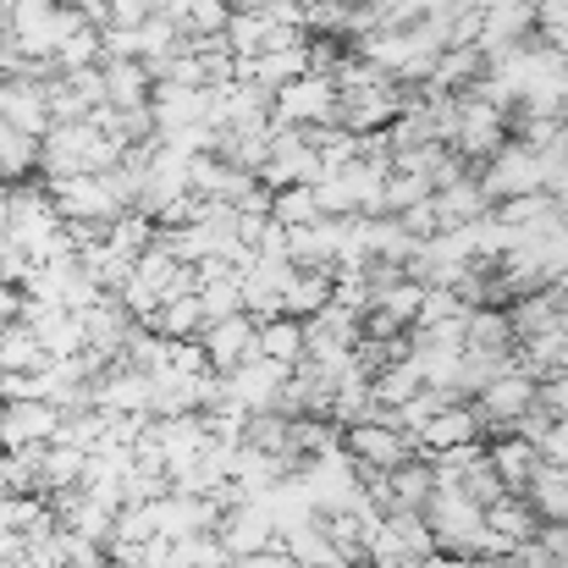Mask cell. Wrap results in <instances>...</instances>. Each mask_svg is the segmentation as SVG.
<instances>
[{
  "label": "cell",
  "mask_w": 568,
  "mask_h": 568,
  "mask_svg": "<svg viewBox=\"0 0 568 568\" xmlns=\"http://www.w3.org/2000/svg\"><path fill=\"white\" fill-rule=\"evenodd\" d=\"M425 525L436 536V552H453V558H469L475 541L486 536V508L475 497H464L458 486H442L430 503H425Z\"/></svg>",
  "instance_id": "6da1fadb"
},
{
  "label": "cell",
  "mask_w": 568,
  "mask_h": 568,
  "mask_svg": "<svg viewBox=\"0 0 568 568\" xmlns=\"http://www.w3.org/2000/svg\"><path fill=\"white\" fill-rule=\"evenodd\" d=\"M337 83L332 78H298L287 89H276V105H271V122L276 128H293V133H315V128H337Z\"/></svg>",
  "instance_id": "7a4b0ae2"
},
{
  "label": "cell",
  "mask_w": 568,
  "mask_h": 568,
  "mask_svg": "<svg viewBox=\"0 0 568 568\" xmlns=\"http://www.w3.org/2000/svg\"><path fill=\"white\" fill-rule=\"evenodd\" d=\"M480 189L491 204L525 199V193H547V172H541V150H530L525 139H508L486 166H480Z\"/></svg>",
  "instance_id": "3957f363"
},
{
  "label": "cell",
  "mask_w": 568,
  "mask_h": 568,
  "mask_svg": "<svg viewBox=\"0 0 568 568\" xmlns=\"http://www.w3.org/2000/svg\"><path fill=\"white\" fill-rule=\"evenodd\" d=\"M508 139H514L508 111H497V105H491V100H480L475 89H469V94H458V133H453V150H458L469 166H486Z\"/></svg>",
  "instance_id": "277c9868"
},
{
  "label": "cell",
  "mask_w": 568,
  "mask_h": 568,
  "mask_svg": "<svg viewBox=\"0 0 568 568\" xmlns=\"http://www.w3.org/2000/svg\"><path fill=\"white\" fill-rule=\"evenodd\" d=\"M475 408H480V419H486V436H508L525 414L541 408V381L530 376L525 365H514L508 376H497L475 397Z\"/></svg>",
  "instance_id": "5b68a950"
},
{
  "label": "cell",
  "mask_w": 568,
  "mask_h": 568,
  "mask_svg": "<svg viewBox=\"0 0 568 568\" xmlns=\"http://www.w3.org/2000/svg\"><path fill=\"white\" fill-rule=\"evenodd\" d=\"M44 189H50V204H55L61 221L111 226L116 215H128V204L116 199L111 178H94V172H83V178H61V183H44Z\"/></svg>",
  "instance_id": "8992f818"
},
{
  "label": "cell",
  "mask_w": 568,
  "mask_h": 568,
  "mask_svg": "<svg viewBox=\"0 0 568 568\" xmlns=\"http://www.w3.org/2000/svg\"><path fill=\"white\" fill-rule=\"evenodd\" d=\"M343 447L354 453V464H359L365 475H392V469H403L408 458H419V442H414L408 430L386 425V419H365V425L343 430Z\"/></svg>",
  "instance_id": "52a82bcc"
},
{
  "label": "cell",
  "mask_w": 568,
  "mask_h": 568,
  "mask_svg": "<svg viewBox=\"0 0 568 568\" xmlns=\"http://www.w3.org/2000/svg\"><path fill=\"white\" fill-rule=\"evenodd\" d=\"M199 348H204V365H210L215 376H232V371H243L248 359H260V321H254V315L215 321V326H204Z\"/></svg>",
  "instance_id": "ba28073f"
},
{
  "label": "cell",
  "mask_w": 568,
  "mask_h": 568,
  "mask_svg": "<svg viewBox=\"0 0 568 568\" xmlns=\"http://www.w3.org/2000/svg\"><path fill=\"white\" fill-rule=\"evenodd\" d=\"M67 408L55 403H0V447L6 453H28V447H50L61 436Z\"/></svg>",
  "instance_id": "9c48e42d"
},
{
  "label": "cell",
  "mask_w": 568,
  "mask_h": 568,
  "mask_svg": "<svg viewBox=\"0 0 568 568\" xmlns=\"http://www.w3.org/2000/svg\"><path fill=\"white\" fill-rule=\"evenodd\" d=\"M293 371L271 365V359H248L243 371H232L226 386H232V403L248 408V414H282V392H287Z\"/></svg>",
  "instance_id": "30bf717a"
},
{
  "label": "cell",
  "mask_w": 568,
  "mask_h": 568,
  "mask_svg": "<svg viewBox=\"0 0 568 568\" xmlns=\"http://www.w3.org/2000/svg\"><path fill=\"white\" fill-rule=\"evenodd\" d=\"M94 408L100 414H155V381L116 359L105 376L94 381Z\"/></svg>",
  "instance_id": "8fae6325"
},
{
  "label": "cell",
  "mask_w": 568,
  "mask_h": 568,
  "mask_svg": "<svg viewBox=\"0 0 568 568\" xmlns=\"http://www.w3.org/2000/svg\"><path fill=\"white\" fill-rule=\"evenodd\" d=\"M480 436H486L480 408H475V403H453V408H442L414 442H419V458H442V453H453V447H475Z\"/></svg>",
  "instance_id": "7c38bea8"
},
{
  "label": "cell",
  "mask_w": 568,
  "mask_h": 568,
  "mask_svg": "<svg viewBox=\"0 0 568 568\" xmlns=\"http://www.w3.org/2000/svg\"><path fill=\"white\" fill-rule=\"evenodd\" d=\"M50 83H55V78H50ZM50 83H6V94H0V122L44 144V133L55 128V111H50Z\"/></svg>",
  "instance_id": "4fadbf2b"
},
{
  "label": "cell",
  "mask_w": 568,
  "mask_h": 568,
  "mask_svg": "<svg viewBox=\"0 0 568 568\" xmlns=\"http://www.w3.org/2000/svg\"><path fill=\"white\" fill-rule=\"evenodd\" d=\"M215 536L226 541V552H232V558H254V552L282 547V530H276V519H271L260 503H237V508L221 519V530H215Z\"/></svg>",
  "instance_id": "5bb4252c"
},
{
  "label": "cell",
  "mask_w": 568,
  "mask_h": 568,
  "mask_svg": "<svg viewBox=\"0 0 568 568\" xmlns=\"http://www.w3.org/2000/svg\"><path fill=\"white\" fill-rule=\"evenodd\" d=\"M150 116H155V133H161V139H172V133H183V128H199V122H210V89L155 83Z\"/></svg>",
  "instance_id": "9a60e30c"
},
{
  "label": "cell",
  "mask_w": 568,
  "mask_h": 568,
  "mask_svg": "<svg viewBox=\"0 0 568 568\" xmlns=\"http://www.w3.org/2000/svg\"><path fill=\"white\" fill-rule=\"evenodd\" d=\"M486 453H491L497 480H503L514 497H525V491L536 486V475L547 469L541 447H536V442H525V436H491V442H486Z\"/></svg>",
  "instance_id": "2e32d148"
},
{
  "label": "cell",
  "mask_w": 568,
  "mask_h": 568,
  "mask_svg": "<svg viewBox=\"0 0 568 568\" xmlns=\"http://www.w3.org/2000/svg\"><path fill=\"white\" fill-rule=\"evenodd\" d=\"M497 204L486 199L480 189V172H469V178H458V183H447V189H436V215H442V232H453V226H475V221H486Z\"/></svg>",
  "instance_id": "e0dca14e"
},
{
  "label": "cell",
  "mask_w": 568,
  "mask_h": 568,
  "mask_svg": "<svg viewBox=\"0 0 568 568\" xmlns=\"http://www.w3.org/2000/svg\"><path fill=\"white\" fill-rule=\"evenodd\" d=\"M89 480V453L83 447H67V442H50L39 453V497H55V491H78Z\"/></svg>",
  "instance_id": "ac0fdd59"
},
{
  "label": "cell",
  "mask_w": 568,
  "mask_h": 568,
  "mask_svg": "<svg viewBox=\"0 0 568 568\" xmlns=\"http://www.w3.org/2000/svg\"><path fill=\"white\" fill-rule=\"evenodd\" d=\"M486 530L491 536H503L508 547H530V541H541V514H536V503L530 497H503V503H491L486 508Z\"/></svg>",
  "instance_id": "d6986e66"
},
{
  "label": "cell",
  "mask_w": 568,
  "mask_h": 568,
  "mask_svg": "<svg viewBox=\"0 0 568 568\" xmlns=\"http://www.w3.org/2000/svg\"><path fill=\"white\" fill-rule=\"evenodd\" d=\"M260 359H271V365H282V371H298V365L310 359V332H304V321H287V315L260 321Z\"/></svg>",
  "instance_id": "ffe728a7"
},
{
  "label": "cell",
  "mask_w": 568,
  "mask_h": 568,
  "mask_svg": "<svg viewBox=\"0 0 568 568\" xmlns=\"http://www.w3.org/2000/svg\"><path fill=\"white\" fill-rule=\"evenodd\" d=\"M332 293H337V271H298L282 293V315L287 321H315L332 304Z\"/></svg>",
  "instance_id": "44dd1931"
},
{
  "label": "cell",
  "mask_w": 568,
  "mask_h": 568,
  "mask_svg": "<svg viewBox=\"0 0 568 568\" xmlns=\"http://www.w3.org/2000/svg\"><path fill=\"white\" fill-rule=\"evenodd\" d=\"M155 100V78L144 61H105V105L116 111H133V105H150Z\"/></svg>",
  "instance_id": "7402d4cb"
},
{
  "label": "cell",
  "mask_w": 568,
  "mask_h": 568,
  "mask_svg": "<svg viewBox=\"0 0 568 568\" xmlns=\"http://www.w3.org/2000/svg\"><path fill=\"white\" fill-rule=\"evenodd\" d=\"M282 552H287L298 568H348L343 564V552L332 547V536L321 530V519H315V525L287 530V536H282Z\"/></svg>",
  "instance_id": "603a6c76"
},
{
  "label": "cell",
  "mask_w": 568,
  "mask_h": 568,
  "mask_svg": "<svg viewBox=\"0 0 568 568\" xmlns=\"http://www.w3.org/2000/svg\"><path fill=\"white\" fill-rule=\"evenodd\" d=\"M469 348L480 354H519V337H514V321L503 304H486L469 315Z\"/></svg>",
  "instance_id": "cb8c5ba5"
},
{
  "label": "cell",
  "mask_w": 568,
  "mask_h": 568,
  "mask_svg": "<svg viewBox=\"0 0 568 568\" xmlns=\"http://www.w3.org/2000/svg\"><path fill=\"white\" fill-rule=\"evenodd\" d=\"M425 392V376H419V365L414 359H397V365H386L371 376V397H376V408H403V403H414Z\"/></svg>",
  "instance_id": "d4e9b609"
},
{
  "label": "cell",
  "mask_w": 568,
  "mask_h": 568,
  "mask_svg": "<svg viewBox=\"0 0 568 568\" xmlns=\"http://www.w3.org/2000/svg\"><path fill=\"white\" fill-rule=\"evenodd\" d=\"M204 326H210V321H204V304H199V298H172V304L150 321V332H161L166 343H199Z\"/></svg>",
  "instance_id": "484cf974"
},
{
  "label": "cell",
  "mask_w": 568,
  "mask_h": 568,
  "mask_svg": "<svg viewBox=\"0 0 568 568\" xmlns=\"http://www.w3.org/2000/svg\"><path fill=\"white\" fill-rule=\"evenodd\" d=\"M39 172V139L0 122V183H28Z\"/></svg>",
  "instance_id": "4316f807"
},
{
  "label": "cell",
  "mask_w": 568,
  "mask_h": 568,
  "mask_svg": "<svg viewBox=\"0 0 568 568\" xmlns=\"http://www.w3.org/2000/svg\"><path fill=\"white\" fill-rule=\"evenodd\" d=\"M0 365H6V371H44V365H50V354H44V343L33 337L28 321H17V326L0 332Z\"/></svg>",
  "instance_id": "83f0119b"
},
{
  "label": "cell",
  "mask_w": 568,
  "mask_h": 568,
  "mask_svg": "<svg viewBox=\"0 0 568 568\" xmlns=\"http://www.w3.org/2000/svg\"><path fill=\"white\" fill-rule=\"evenodd\" d=\"M525 497L536 503L541 525H568V469H558V464H547V469L536 475V486H530Z\"/></svg>",
  "instance_id": "f1b7e54d"
},
{
  "label": "cell",
  "mask_w": 568,
  "mask_h": 568,
  "mask_svg": "<svg viewBox=\"0 0 568 568\" xmlns=\"http://www.w3.org/2000/svg\"><path fill=\"white\" fill-rule=\"evenodd\" d=\"M199 304H204V321L215 326V321H232V315H248L243 310V271L237 276H210L204 287H199Z\"/></svg>",
  "instance_id": "f546056e"
},
{
  "label": "cell",
  "mask_w": 568,
  "mask_h": 568,
  "mask_svg": "<svg viewBox=\"0 0 568 568\" xmlns=\"http://www.w3.org/2000/svg\"><path fill=\"white\" fill-rule=\"evenodd\" d=\"M83 67H105V28H78L55 50V72H83Z\"/></svg>",
  "instance_id": "4dcf8cb0"
},
{
  "label": "cell",
  "mask_w": 568,
  "mask_h": 568,
  "mask_svg": "<svg viewBox=\"0 0 568 568\" xmlns=\"http://www.w3.org/2000/svg\"><path fill=\"white\" fill-rule=\"evenodd\" d=\"M552 215H558V199H552V193H525V199L497 204V221H508L514 232H536V226H547Z\"/></svg>",
  "instance_id": "1f68e13d"
},
{
  "label": "cell",
  "mask_w": 568,
  "mask_h": 568,
  "mask_svg": "<svg viewBox=\"0 0 568 568\" xmlns=\"http://www.w3.org/2000/svg\"><path fill=\"white\" fill-rule=\"evenodd\" d=\"M271 221H276V226H287V232L315 226V221H321V199H315V189H276Z\"/></svg>",
  "instance_id": "d6a6232c"
},
{
  "label": "cell",
  "mask_w": 568,
  "mask_h": 568,
  "mask_svg": "<svg viewBox=\"0 0 568 568\" xmlns=\"http://www.w3.org/2000/svg\"><path fill=\"white\" fill-rule=\"evenodd\" d=\"M436 193L430 178H419V172H392L386 178V199H381V215H408L414 204H425Z\"/></svg>",
  "instance_id": "836d02e7"
},
{
  "label": "cell",
  "mask_w": 568,
  "mask_h": 568,
  "mask_svg": "<svg viewBox=\"0 0 568 568\" xmlns=\"http://www.w3.org/2000/svg\"><path fill=\"white\" fill-rule=\"evenodd\" d=\"M447 321H469V304H464L453 287H425V304H419L414 332H436V326H447Z\"/></svg>",
  "instance_id": "e575fe53"
},
{
  "label": "cell",
  "mask_w": 568,
  "mask_h": 568,
  "mask_svg": "<svg viewBox=\"0 0 568 568\" xmlns=\"http://www.w3.org/2000/svg\"><path fill=\"white\" fill-rule=\"evenodd\" d=\"M536 44L568 55V0H536Z\"/></svg>",
  "instance_id": "d590c367"
},
{
  "label": "cell",
  "mask_w": 568,
  "mask_h": 568,
  "mask_svg": "<svg viewBox=\"0 0 568 568\" xmlns=\"http://www.w3.org/2000/svg\"><path fill=\"white\" fill-rule=\"evenodd\" d=\"M232 11L237 6H226V0H193V11H189V39H221L226 28H232Z\"/></svg>",
  "instance_id": "8d00e7d4"
},
{
  "label": "cell",
  "mask_w": 568,
  "mask_h": 568,
  "mask_svg": "<svg viewBox=\"0 0 568 568\" xmlns=\"http://www.w3.org/2000/svg\"><path fill=\"white\" fill-rule=\"evenodd\" d=\"M105 61H144V39H139V28L111 22V28H105Z\"/></svg>",
  "instance_id": "74e56055"
},
{
  "label": "cell",
  "mask_w": 568,
  "mask_h": 568,
  "mask_svg": "<svg viewBox=\"0 0 568 568\" xmlns=\"http://www.w3.org/2000/svg\"><path fill=\"white\" fill-rule=\"evenodd\" d=\"M541 458L558 464V469H568V419H552V430L541 436Z\"/></svg>",
  "instance_id": "f35d334b"
},
{
  "label": "cell",
  "mask_w": 568,
  "mask_h": 568,
  "mask_svg": "<svg viewBox=\"0 0 568 568\" xmlns=\"http://www.w3.org/2000/svg\"><path fill=\"white\" fill-rule=\"evenodd\" d=\"M193 0H155V17H166V22H189Z\"/></svg>",
  "instance_id": "ab89813d"
},
{
  "label": "cell",
  "mask_w": 568,
  "mask_h": 568,
  "mask_svg": "<svg viewBox=\"0 0 568 568\" xmlns=\"http://www.w3.org/2000/svg\"><path fill=\"white\" fill-rule=\"evenodd\" d=\"M508 6H530V0H480V11H508Z\"/></svg>",
  "instance_id": "60d3db41"
},
{
  "label": "cell",
  "mask_w": 568,
  "mask_h": 568,
  "mask_svg": "<svg viewBox=\"0 0 568 568\" xmlns=\"http://www.w3.org/2000/svg\"><path fill=\"white\" fill-rule=\"evenodd\" d=\"M453 11H480V0H447Z\"/></svg>",
  "instance_id": "b9f144b4"
},
{
  "label": "cell",
  "mask_w": 568,
  "mask_h": 568,
  "mask_svg": "<svg viewBox=\"0 0 568 568\" xmlns=\"http://www.w3.org/2000/svg\"><path fill=\"white\" fill-rule=\"evenodd\" d=\"M0 386H6V365H0Z\"/></svg>",
  "instance_id": "7bdbcfd3"
},
{
  "label": "cell",
  "mask_w": 568,
  "mask_h": 568,
  "mask_svg": "<svg viewBox=\"0 0 568 568\" xmlns=\"http://www.w3.org/2000/svg\"><path fill=\"white\" fill-rule=\"evenodd\" d=\"M226 6H237V0H226Z\"/></svg>",
  "instance_id": "ee69618b"
},
{
  "label": "cell",
  "mask_w": 568,
  "mask_h": 568,
  "mask_svg": "<svg viewBox=\"0 0 568 568\" xmlns=\"http://www.w3.org/2000/svg\"><path fill=\"white\" fill-rule=\"evenodd\" d=\"M376 6H386V0H376Z\"/></svg>",
  "instance_id": "f6af8a7d"
},
{
  "label": "cell",
  "mask_w": 568,
  "mask_h": 568,
  "mask_svg": "<svg viewBox=\"0 0 568 568\" xmlns=\"http://www.w3.org/2000/svg\"><path fill=\"white\" fill-rule=\"evenodd\" d=\"M365 568H371V564H365Z\"/></svg>",
  "instance_id": "bcb514c9"
}]
</instances>
